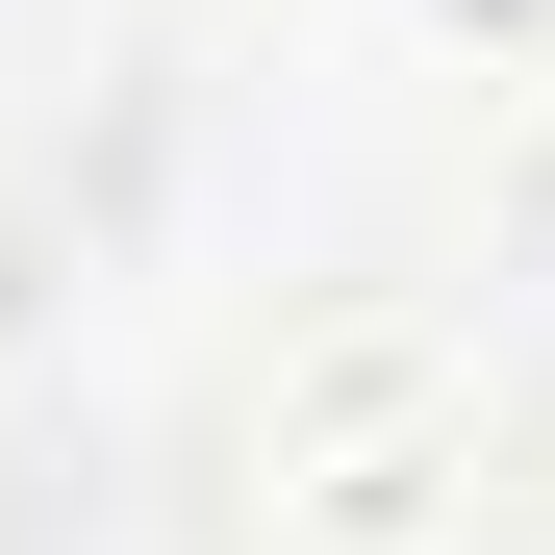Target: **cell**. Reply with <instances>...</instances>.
<instances>
[{
  "label": "cell",
  "mask_w": 555,
  "mask_h": 555,
  "mask_svg": "<svg viewBox=\"0 0 555 555\" xmlns=\"http://www.w3.org/2000/svg\"><path fill=\"white\" fill-rule=\"evenodd\" d=\"M505 505V379L429 304H328L253 379V555H480Z\"/></svg>",
  "instance_id": "cell-1"
}]
</instances>
